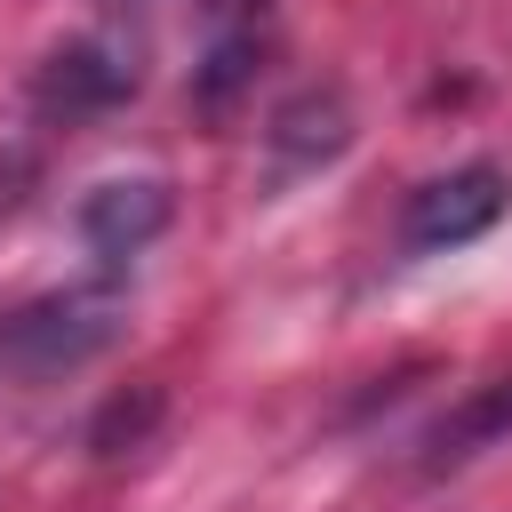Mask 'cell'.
Returning <instances> with one entry per match:
<instances>
[{
  "instance_id": "6",
  "label": "cell",
  "mask_w": 512,
  "mask_h": 512,
  "mask_svg": "<svg viewBox=\"0 0 512 512\" xmlns=\"http://www.w3.org/2000/svg\"><path fill=\"white\" fill-rule=\"evenodd\" d=\"M344 144H352V104H344L336 80L296 88V96L272 104V120H264V168H272V184H296V176L344 160Z\"/></svg>"
},
{
  "instance_id": "2",
  "label": "cell",
  "mask_w": 512,
  "mask_h": 512,
  "mask_svg": "<svg viewBox=\"0 0 512 512\" xmlns=\"http://www.w3.org/2000/svg\"><path fill=\"white\" fill-rule=\"evenodd\" d=\"M144 88V32L136 24H96V32H80V40H64V48H48L40 56V72H32V96L48 104V112H112V104H128Z\"/></svg>"
},
{
  "instance_id": "3",
  "label": "cell",
  "mask_w": 512,
  "mask_h": 512,
  "mask_svg": "<svg viewBox=\"0 0 512 512\" xmlns=\"http://www.w3.org/2000/svg\"><path fill=\"white\" fill-rule=\"evenodd\" d=\"M272 40H280V0H200L192 104H200L208 120H224V112L256 88V72H264Z\"/></svg>"
},
{
  "instance_id": "5",
  "label": "cell",
  "mask_w": 512,
  "mask_h": 512,
  "mask_svg": "<svg viewBox=\"0 0 512 512\" xmlns=\"http://www.w3.org/2000/svg\"><path fill=\"white\" fill-rule=\"evenodd\" d=\"M168 216H176L168 176H104V184L80 192L72 232H80V248H88L104 272H120L128 256H144V248L168 232Z\"/></svg>"
},
{
  "instance_id": "1",
  "label": "cell",
  "mask_w": 512,
  "mask_h": 512,
  "mask_svg": "<svg viewBox=\"0 0 512 512\" xmlns=\"http://www.w3.org/2000/svg\"><path fill=\"white\" fill-rule=\"evenodd\" d=\"M120 328H128V280L96 264V280H72V288H48L0 312V360L16 376H72L96 352H112Z\"/></svg>"
},
{
  "instance_id": "4",
  "label": "cell",
  "mask_w": 512,
  "mask_h": 512,
  "mask_svg": "<svg viewBox=\"0 0 512 512\" xmlns=\"http://www.w3.org/2000/svg\"><path fill=\"white\" fill-rule=\"evenodd\" d=\"M512 208V176L496 160H464L448 176H424L408 200H400V248L408 256H440V248H464L480 232H496Z\"/></svg>"
},
{
  "instance_id": "9",
  "label": "cell",
  "mask_w": 512,
  "mask_h": 512,
  "mask_svg": "<svg viewBox=\"0 0 512 512\" xmlns=\"http://www.w3.org/2000/svg\"><path fill=\"white\" fill-rule=\"evenodd\" d=\"M104 8H112V16H128V24H136V16H144V8H152V0H104Z\"/></svg>"
},
{
  "instance_id": "7",
  "label": "cell",
  "mask_w": 512,
  "mask_h": 512,
  "mask_svg": "<svg viewBox=\"0 0 512 512\" xmlns=\"http://www.w3.org/2000/svg\"><path fill=\"white\" fill-rule=\"evenodd\" d=\"M488 448H512V376H496V384L464 392L448 416H432L424 440H416V472L440 480V472H464V464L488 456Z\"/></svg>"
},
{
  "instance_id": "8",
  "label": "cell",
  "mask_w": 512,
  "mask_h": 512,
  "mask_svg": "<svg viewBox=\"0 0 512 512\" xmlns=\"http://www.w3.org/2000/svg\"><path fill=\"white\" fill-rule=\"evenodd\" d=\"M152 416H160V392H152V384H136V400L120 392V400H112V408H104V416L88 424V448H104V456H120L128 440H144V432H152Z\"/></svg>"
}]
</instances>
